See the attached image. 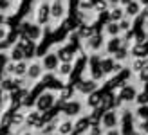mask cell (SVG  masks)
<instances>
[{
    "label": "cell",
    "instance_id": "obj_1",
    "mask_svg": "<svg viewBox=\"0 0 148 135\" xmlns=\"http://www.w3.org/2000/svg\"><path fill=\"white\" fill-rule=\"evenodd\" d=\"M16 33L20 36H25V38H29L31 42L38 43L43 36H45V27L38 25L36 22H29V20H22L18 27H16Z\"/></svg>",
    "mask_w": 148,
    "mask_h": 135
},
{
    "label": "cell",
    "instance_id": "obj_2",
    "mask_svg": "<svg viewBox=\"0 0 148 135\" xmlns=\"http://www.w3.org/2000/svg\"><path fill=\"white\" fill-rule=\"evenodd\" d=\"M34 22L38 25H53V18H51V0H38L34 5Z\"/></svg>",
    "mask_w": 148,
    "mask_h": 135
},
{
    "label": "cell",
    "instance_id": "obj_3",
    "mask_svg": "<svg viewBox=\"0 0 148 135\" xmlns=\"http://www.w3.org/2000/svg\"><path fill=\"white\" fill-rule=\"evenodd\" d=\"M85 106H87V104L81 101V99H78V97H72L71 101L60 104V112L65 115V119H72V117L78 119V117H81V114H83Z\"/></svg>",
    "mask_w": 148,
    "mask_h": 135
},
{
    "label": "cell",
    "instance_id": "obj_4",
    "mask_svg": "<svg viewBox=\"0 0 148 135\" xmlns=\"http://www.w3.org/2000/svg\"><path fill=\"white\" fill-rule=\"evenodd\" d=\"M67 9H69L67 0H51V18H53V25L63 24V22L67 20Z\"/></svg>",
    "mask_w": 148,
    "mask_h": 135
},
{
    "label": "cell",
    "instance_id": "obj_5",
    "mask_svg": "<svg viewBox=\"0 0 148 135\" xmlns=\"http://www.w3.org/2000/svg\"><path fill=\"white\" fill-rule=\"evenodd\" d=\"M101 59L103 56L101 54H88V78H92L96 81H103L107 76L103 74V69H101Z\"/></svg>",
    "mask_w": 148,
    "mask_h": 135
},
{
    "label": "cell",
    "instance_id": "obj_6",
    "mask_svg": "<svg viewBox=\"0 0 148 135\" xmlns=\"http://www.w3.org/2000/svg\"><path fill=\"white\" fill-rule=\"evenodd\" d=\"M54 104H56V94L51 92V90H45V92H42L38 95L34 108L38 112H42V114H47V112H51L54 108Z\"/></svg>",
    "mask_w": 148,
    "mask_h": 135
},
{
    "label": "cell",
    "instance_id": "obj_7",
    "mask_svg": "<svg viewBox=\"0 0 148 135\" xmlns=\"http://www.w3.org/2000/svg\"><path fill=\"white\" fill-rule=\"evenodd\" d=\"M105 38H103L101 33H96L92 38H88L83 42V45H81V49H83V52H88V54H99L101 49H105Z\"/></svg>",
    "mask_w": 148,
    "mask_h": 135
},
{
    "label": "cell",
    "instance_id": "obj_8",
    "mask_svg": "<svg viewBox=\"0 0 148 135\" xmlns=\"http://www.w3.org/2000/svg\"><path fill=\"white\" fill-rule=\"evenodd\" d=\"M74 88H76V92L79 95L88 97L90 94H94V92H98V90H99V81H96L92 78H81L78 83L74 85Z\"/></svg>",
    "mask_w": 148,
    "mask_h": 135
},
{
    "label": "cell",
    "instance_id": "obj_9",
    "mask_svg": "<svg viewBox=\"0 0 148 135\" xmlns=\"http://www.w3.org/2000/svg\"><path fill=\"white\" fill-rule=\"evenodd\" d=\"M137 88L136 85H132L130 81L127 85H123L121 88H117V99H119L121 104H130V103H136V97H137Z\"/></svg>",
    "mask_w": 148,
    "mask_h": 135
},
{
    "label": "cell",
    "instance_id": "obj_10",
    "mask_svg": "<svg viewBox=\"0 0 148 135\" xmlns=\"http://www.w3.org/2000/svg\"><path fill=\"white\" fill-rule=\"evenodd\" d=\"M101 126L103 130H114V128H119L121 126V115H119V110H108L103 114L101 117Z\"/></svg>",
    "mask_w": 148,
    "mask_h": 135
},
{
    "label": "cell",
    "instance_id": "obj_11",
    "mask_svg": "<svg viewBox=\"0 0 148 135\" xmlns=\"http://www.w3.org/2000/svg\"><path fill=\"white\" fill-rule=\"evenodd\" d=\"M40 61H42V67H43V70H45V72L56 74L58 67H60V58H58L56 50H47V54L43 56Z\"/></svg>",
    "mask_w": 148,
    "mask_h": 135
},
{
    "label": "cell",
    "instance_id": "obj_12",
    "mask_svg": "<svg viewBox=\"0 0 148 135\" xmlns=\"http://www.w3.org/2000/svg\"><path fill=\"white\" fill-rule=\"evenodd\" d=\"M43 74H45V70H43V67H42V61H31L29 63V72H27V81L29 83H34V81H42L43 78Z\"/></svg>",
    "mask_w": 148,
    "mask_h": 135
},
{
    "label": "cell",
    "instance_id": "obj_13",
    "mask_svg": "<svg viewBox=\"0 0 148 135\" xmlns=\"http://www.w3.org/2000/svg\"><path fill=\"white\" fill-rule=\"evenodd\" d=\"M90 126H92V123H90V117H88V114H87V115H81V117H78L76 121H74V133H78V135H87V132L90 130Z\"/></svg>",
    "mask_w": 148,
    "mask_h": 135
},
{
    "label": "cell",
    "instance_id": "obj_14",
    "mask_svg": "<svg viewBox=\"0 0 148 135\" xmlns=\"http://www.w3.org/2000/svg\"><path fill=\"white\" fill-rule=\"evenodd\" d=\"M123 49V36H116V38H108L105 43V54L114 56L117 50Z\"/></svg>",
    "mask_w": 148,
    "mask_h": 135
},
{
    "label": "cell",
    "instance_id": "obj_15",
    "mask_svg": "<svg viewBox=\"0 0 148 135\" xmlns=\"http://www.w3.org/2000/svg\"><path fill=\"white\" fill-rule=\"evenodd\" d=\"M103 97H105V94H103V92H99V90H98V92H94V94H90V95H88L87 99H85L87 108L90 110V112H92V110H98V108H101Z\"/></svg>",
    "mask_w": 148,
    "mask_h": 135
},
{
    "label": "cell",
    "instance_id": "obj_16",
    "mask_svg": "<svg viewBox=\"0 0 148 135\" xmlns=\"http://www.w3.org/2000/svg\"><path fill=\"white\" fill-rule=\"evenodd\" d=\"M125 13H127V18L134 20V18H137L139 14L143 13V4L139 2V0H132V2L125 7Z\"/></svg>",
    "mask_w": 148,
    "mask_h": 135
},
{
    "label": "cell",
    "instance_id": "obj_17",
    "mask_svg": "<svg viewBox=\"0 0 148 135\" xmlns=\"http://www.w3.org/2000/svg\"><path fill=\"white\" fill-rule=\"evenodd\" d=\"M96 33H98V31H96V27H94V25H87V24H79L78 29H76V34L81 38V42L92 38Z\"/></svg>",
    "mask_w": 148,
    "mask_h": 135
},
{
    "label": "cell",
    "instance_id": "obj_18",
    "mask_svg": "<svg viewBox=\"0 0 148 135\" xmlns=\"http://www.w3.org/2000/svg\"><path fill=\"white\" fill-rule=\"evenodd\" d=\"M72 72H74V63H60V67L56 70V78L67 81V79H71Z\"/></svg>",
    "mask_w": 148,
    "mask_h": 135
},
{
    "label": "cell",
    "instance_id": "obj_19",
    "mask_svg": "<svg viewBox=\"0 0 148 135\" xmlns=\"http://www.w3.org/2000/svg\"><path fill=\"white\" fill-rule=\"evenodd\" d=\"M7 54H9V59H11L13 63L27 61V59H25V54H24V49H22V47H18L16 43H14V45H11V49H9V52H7Z\"/></svg>",
    "mask_w": 148,
    "mask_h": 135
},
{
    "label": "cell",
    "instance_id": "obj_20",
    "mask_svg": "<svg viewBox=\"0 0 148 135\" xmlns=\"http://www.w3.org/2000/svg\"><path fill=\"white\" fill-rule=\"evenodd\" d=\"M74 132V121L72 119H63L58 123V135H72Z\"/></svg>",
    "mask_w": 148,
    "mask_h": 135
},
{
    "label": "cell",
    "instance_id": "obj_21",
    "mask_svg": "<svg viewBox=\"0 0 148 135\" xmlns=\"http://www.w3.org/2000/svg\"><path fill=\"white\" fill-rule=\"evenodd\" d=\"M103 33H105L108 38H116V36H121V27L117 22H108V24H105V29H103Z\"/></svg>",
    "mask_w": 148,
    "mask_h": 135
},
{
    "label": "cell",
    "instance_id": "obj_22",
    "mask_svg": "<svg viewBox=\"0 0 148 135\" xmlns=\"http://www.w3.org/2000/svg\"><path fill=\"white\" fill-rule=\"evenodd\" d=\"M130 54H132V58H146L148 56V43H134Z\"/></svg>",
    "mask_w": 148,
    "mask_h": 135
},
{
    "label": "cell",
    "instance_id": "obj_23",
    "mask_svg": "<svg viewBox=\"0 0 148 135\" xmlns=\"http://www.w3.org/2000/svg\"><path fill=\"white\" fill-rule=\"evenodd\" d=\"M146 65H148V63H146V58H132V61H130V65H128V69L134 72V74H139Z\"/></svg>",
    "mask_w": 148,
    "mask_h": 135
},
{
    "label": "cell",
    "instance_id": "obj_24",
    "mask_svg": "<svg viewBox=\"0 0 148 135\" xmlns=\"http://www.w3.org/2000/svg\"><path fill=\"white\" fill-rule=\"evenodd\" d=\"M108 14H110V22H117V24H119L121 20L127 18V13H125V7H123V5L110 9V11H108Z\"/></svg>",
    "mask_w": 148,
    "mask_h": 135
},
{
    "label": "cell",
    "instance_id": "obj_25",
    "mask_svg": "<svg viewBox=\"0 0 148 135\" xmlns=\"http://www.w3.org/2000/svg\"><path fill=\"white\" fill-rule=\"evenodd\" d=\"M27 72H29V61L14 63V76L13 78H27Z\"/></svg>",
    "mask_w": 148,
    "mask_h": 135
},
{
    "label": "cell",
    "instance_id": "obj_26",
    "mask_svg": "<svg viewBox=\"0 0 148 135\" xmlns=\"http://www.w3.org/2000/svg\"><path fill=\"white\" fill-rule=\"evenodd\" d=\"M13 9H16V2L14 0H0V13L2 14L11 13Z\"/></svg>",
    "mask_w": 148,
    "mask_h": 135
},
{
    "label": "cell",
    "instance_id": "obj_27",
    "mask_svg": "<svg viewBox=\"0 0 148 135\" xmlns=\"http://www.w3.org/2000/svg\"><path fill=\"white\" fill-rule=\"evenodd\" d=\"M132 58V54H130V49H121V50H117L116 54H114V59L117 63H125V61H128V59Z\"/></svg>",
    "mask_w": 148,
    "mask_h": 135
},
{
    "label": "cell",
    "instance_id": "obj_28",
    "mask_svg": "<svg viewBox=\"0 0 148 135\" xmlns=\"http://www.w3.org/2000/svg\"><path fill=\"white\" fill-rule=\"evenodd\" d=\"M22 124H25V114H22V112H14L13 121H11V128H20Z\"/></svg>",
    "mask_w": 148,
    "mask_h": 135
},
{
    "label": "cell",
    "instance_id": "obj_29",
    "mask_svg": "<svg viewBox=\"0 0 148 135\" xmlns=\"http://www.w3.org/2000/svg\"><path fill=\"white\" fill-rule=\"evenodd\" d=\"M78 11L81 13H94V4L90 0H78Z\"/></svg>",
    "mask_w": 148,
    "mask_h": 135
},
{
    "label": "cell",
    "instance_id": "obj_30",
    "mask_svg": "<svg viewBox=\"0 0 148 135\" xmlns=\"http://www.w3.org/2000/svg\"><path fill=\"white\" fill-rule=\"evenodd\" d=\"M9 36H11V29L7 24L4 25H0V43H4V45H9L7 43V40H9Z\"/></svg>",
    "mask_w": 148,
    "mask_h": 135
},
{
    "label": "cell",
    "instance_id": "obj_31",
    "mask_svg": "<svg viewBox=\"0 0 148 135\" xmlns=\"http://www.w3.org/2000/svg\"><path fill=\"white\" fill-rule=\"evenodd\" d=\"M136 117L139 119V121H148V104L136 108Z\"/></svg>",
    "mask_w": 148,
    "mask_h": 135
},
{
    "label": "cell",
    "instance_id": "obj_32",
    "mask_svg": "<svg viewBox=\"0 0 148 135\" xmlns=\"http://www.w3.org/2000/svg\"><path fill=\"white\" fill-rule=\"evenodd\" d=\"M136 104L137 106H145V104H148V92L141 90V92L137 94V97H136Z\"/></svg>",
    "mask_w": 148,
    "mask_h": 135
},
{
    "label": "cell",
    "instance_id": "obj_33",
    "mask_svg": "<svg viewBox=\"0 0 148 135\" xmlns=\"http://www.w3.org/2000/svg\"><path fill=\"white\" fill-rule=\"evenodd\" d=\"M87 135H105V130H103L101 124H92L90 130L87 132Z\"/></svg>",
    "mask_w": 148,
    "mask_h": 135
},
{
    "label": "cell",
    "instance_id": "obj_34",
    "mask_svg": "<svg viewBox=\"0 0 148 135\" xmlns=\"http://www.w3.org/2000/svg\"><path fill=\"white\" fill-rule=\"evenodd\" d=\"M137 81H139V83H148V65L137 74Z\"/></svg>",
    "mask_w": 148,
    "mask_h": 135
},
{
    "label": "cell",
    "instance_id": "obj_35",
    "mask_svg": "<svg viewBox=\"0 0 148 135\" xmlns=\"http://www.w3.org/2000/svg\"><path fill=\"white\" fill-rule=\"evenodd\" d=\"M137 130L141 132L143 135H148V121H141L137 124Z\"/></svg>",
    "mask_w": 148,
    "mask_h": 135
},
{
    "label": "cell",
    "instance_id": "obj_36",
    "mask_svg": "<svg viewBox=\"0 0 148 135\" xmlns=\"http://www.w3.org/2000/svg\"><path fill=\"white\" fill-rule=\"evenodd\" d=\"M107 4L110 9H114V7H119L121 5V0H107Z\"/></svg>",
    "mask_w": 148,
    "mask_h": 135
},
{
    "label": "cell",
    "instance_id": "obj_37",
    "mask_svg": "<svg viewBox=\"0 0 148 135\" xmlns=\"http://www.w3.org/2000/svg\"><path fill=\"white\" fill-rule=\"evenodd\" d=\"M105 135H123V133H121V130H119V128H114V130H107V132H105Z\"/></svg>",
    "mask_w": 148,
    "mask_h": 135
},
{
    "label": "cell",
    "instance_id": "obj_38",
    "mask_svg": "<svg viewBox=\"0 0 148 135\" xmlns=\"http://www.w3.org/2000/svg\"><path fill=\"white\" fill-rule=\"evenodd\" d=\"M141 16H143V20H145V24L148 25V5H146V7H143V13H141Z\"/></svg>",
    "mask_w": 148,
    "mask_h": 135
},
{
    "label": "cell",
    "instance_id": "obj_39",
    "mask_svg": "<svg viewBox=\"0 0 148 135\" xmlns=\"http://www.w3.org/2000/svg\"><path fill=\"white\" fill-rule=\"evenodd\" d=\"M5 20H7V14H2V13H0V25H4Z\"/></svg>",
    "mask_w": 148,
    "mask_h": 135
},
{
    "label": "cell",
    "instance_id": "obj_40",
    "mask_svg": "<svg viewBox=\"0 0 148 135\" xmlns=\"http://www.w3.org/2000/svg\"><path fill=\"white\" fill-rule=\"evenodd\" d=\"M20 135H34V133H33V132H31V130H24V132H22V133H20Z\"/></svg>",
    "mask_w": 148,
    "mask_h": 135
},
{
    "label": "cell",
    "instance_id": "obj_41",
    "mask_svg": "<svg viewBox=\"0 0 148 135\" xmlns=\"http://www.w3.org/2000/svg\"><path fill=\"white\" fill-rule=\"evenodd\" d=\"M130 2H132V0H121V5H123V7H127Z\"/></svg>",
    "mask_w": 148,
    "mask_h": 135
},
{
    "label": "cell",
    "instance_id": "obj_42",
    "mask_svg": "<svg viewBox=\"0 0 148 135\" xmlns=\"http://www.w3.org/2000/svg\"><path fill=\"white\" fill-rule=\"evenodd\" d=\"M130 135H143V133H141V132H139V130H137V128H136V130H134V132H132V133H130Z\"/></svg>",
    "mask_w": 148,
    "mask_h": 135
},
{
    "label": "cell",
    "instance_id": "obj_43",
    "mask_svg": "<svg viewBox=\"0 0 148 135\" xmlns=\"http://www.w3.org/2000/svg\"><path fill=\"white\" fill-rule=\"evenodd\" d=\"M90 2H92V4L96 5V4H99V2H103V0H90Z\"/></svg>",
    "mask_w": 148,
    "mask_h": 135
},
{
    "label": "cell",
    "instance_id": "obj_44",
    "mask_svg": "<svg viewBox=\"0 0 148 135\" xmlns=\"http://www.w3.org/2000/svg\"><path fill=\"white\" fill-rule=\"evenodd\" d=\"M143 90H145V92H148V83H145V88Z\"/></svg>",
    "mask_w": 148,
    "mask_h": 135
},
{
    "label": "cell",
    "instance_id": "obj_45",
    "mask_svg": "<svg viewBox=\"0 0 148 135\" xmlns=\"http://www.w3.org/2000/svg\"><path fill=\"white\" fill-rule=\"evenodd\" d=\"M14 2H22V0H14Z\"/></svg>",
    "mask_w": 148,
    "mask_h": 135
},
{
    "label": "cell",
    "instance_id": "obj_46",
    "mask_svg": "<svg viewBox=\"0 0 148 135\" xmlns=\"http://www.w3.org/2000/svg\"><path fill=\"white\" fill-rule=\"evenodd\" d=\"M146 63H148V56H146Z\"/></svg>",
    "mask_w": 148,
    "mask_h": 135
},
{
    "label": "cell",
    "instance_id": "obj_47",
    "mask_svg": "<svg viewBox=\"0 0 148 135\" xmlns=\"http://www.w3.org/2000/svg\"><path fill=\"white\" fill-rule=\"evenodd\" d=\"M53 135H58V133H53Z\"/></svg>",
    "mask_w": 148,
    "mask_h": 135
}]
</instances>
